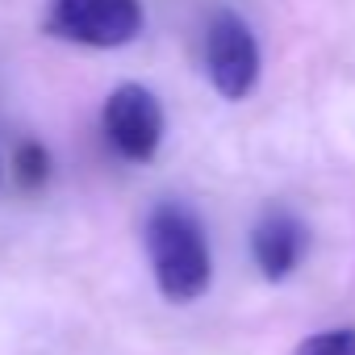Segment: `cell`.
<instances>
[{
    "instance_id": "8992f818",
    "label": "cell",
    "mask_w": 355,
    "mask_h": 355,
    "mask_svg": "<svg viewBox=\"0 0 355 355\" xmlns=\"http://www.w3.org/2000/svg\"><path fill=\"white\" fill-rule=\"evenodd\" d=\"M297 355H355V326H330V330H318L309 334Z\"/></svg>"
},
{
    "instance_id": "6da1fadb",
    "label": "cell",
    "mask_w": 355,
    "mask_h": 355,
    "mask_svg": "<svg viewBox=\"0 0 355 355\" xmlns=\"http://www.w3.org/2000/svg\"><path fill=\"white\" fill-rule=\"evenodd\" d=\"M146 259L155 288L171 305L201 301L214 284V251L209 234L184 201H159L146 214Z\"/></svg>"
},
{
    "instance_id": "7a4b0ae2",
    "label": "cell",
    "mask_w": 355,
    "mask_h": 355,
    "mask_svg": "<svg viewBox=\"0 0 355 355\" xmlns=\"http://www.w3.org/2000/svg\"><path fill=\"white\" fill-rule=\"evenodd\" d=\"M46 34L71 46H92V51H117L130 46L142 26V0H46Z\"/></svg>"
},
{
    "instance_id": "5b68a950",
    "label": "cell",
    "mask_w": 355,
    "mask_h": 355,
    "mask_svg": "<svg viewBox=\"0 0 355 355\" xmlns=\"http://www.w3.org/2000/svg\"><path fill=\"white\" fill-rule=\"evenodd\" d=\"M305 251H309V230L284 205H268L259 214V222L251 226V259H255L259 276L272 280V284L288 280L301 268Z\"/></svg>"
},
{
    "instance_id": "3957f363",
    "label": "cell",
    "mask_w": 355,
    "mask_h": 355,
    "mask_svg": "<svg viewBox=\"0 0 355 355\" xmlns=\"http://www.w3.org/2000/svg\"><path fill=\"white\" fill-rule=\"evenodd\" d=\"M259 38L234 13L218 9L205 26V76L222 101H247L259 84Z\"/></svg>"
},
{
    "instance_id": "277c9868",
    "label": "cell",
    "mask_w": 355,
    "mask_h": 355,
    "mask_svg": "<svg viewBox=\"0 0 355 355\" xmlns=\"http://www.w3.org/2000/svg\"><path fill=\"white\" fill-rule=\"evenodd\" d=\"M101 125H105L109 146L130 163H150L167 134L163 105L146 84H117L105 101Z\"/></svg>"
}]
</instances>
